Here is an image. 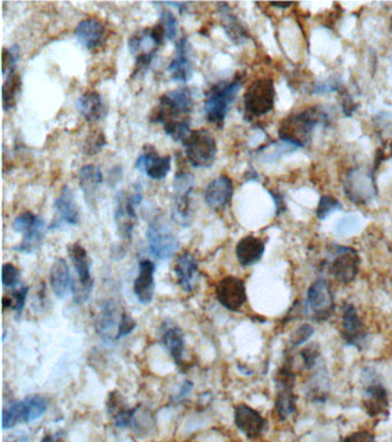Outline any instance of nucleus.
<instances>
[{"label":"nucleus","instance_id":"nucleus-1","mask_svg":"<svg viewBox=\"0 0 392 442\" xmlns=\"http://www.w3.org/2000/svg\"><path fill=\"white\" fill-rule=\"evenodd\" d=\"M194 110V97L189 88H179L168 91L159 98L158 105L153 110L150 119L160 124L174 141H183L190 130V115Z\"/></svg>","mask_w":392,"mask_h":442},{"label":"nucleus","instance_id":"nucleus-2","mask_svg":"<svg viewBox=\"0 0 392 442\" xmlns=\"http://www.w3.org/2000/svg\"><path fill=\"white\" fill-rule=\"evenodd\" d=\"M326 113L317 106L292 112L280 124V140L296 149L306 147L311 142L315 127L326 121Z\"/></svg>","mask_w":392,"mask_h":442},{"label":"nucleus","instance_id":"nucleus-3","mask_svg":"<svg viewBox=\"0 0 392 442\" xmlns=\"http://www.w3.org/2000/svg\"><path fill=\"white\" fill-rule=\"evenodd\" d=\"M297 373L294 367V357L291 350L285 352L281 367L276 371L275 412L281 421H287L297 411L298 396L295 393Z\"/></svg>","mask_w":392,"mask_h":442},{"label":"nucleus","instance_id":"nucleus-4","mask_svg":"<svg viewBox=\"0 0 392 442\" xmlns=\"http://www.w3.org/2000/svg\"><path fill=\"white\" fill-rule=\"evenodd\" d=\"M240 87L242 80L240 78H235L231 81L219 82L211 87L205 100V115L210 124L221 130Z\"/></svg>","mask_w":392,"mask_h":442},{"label":"nucleus","instance_id":"nucleus-5","mask_svg":"<svg viewBox=\"0 0 392 442\" xmlns=\"http://www.w3.org/2000/svg\"><path fill=\"white\" fill-rule=\"evenodd\" d=\"M336 310L335 295L329 280L319 278L312 283L302 303L304 316L315 322H328Z\"/></svg>","mask_w":392,"mask_h":442},{"label":"nucleus","instance_id":"nucleus-6","mask_svg":"<svg viewBox=\"0 0 392 442\" xmlns=\"http://www.w3.org/2000/svg\"><path fill=\"white\" fill-rule=\"evenodd\" d=\"M364 384L362 408L371 419H388L390 402L388 391L382 384L381 376L371 367H365L361 373Z\"/></svg>","mask_w":392,"mask_h":442},{"label":"nucleus","instance_id":"nucleus-7","mask_svg":"<svg viewBox=\"0 0 392 442\" xmlns=\"http://www.w3.org/2000/svg\"><path fill=\"white\" fill-rule=\"evenodd\" d=\"M186 159L195 169H210L216 163L218 145L214 136L206 130L189 132L182 141Z\"/></svg>","mask_w":392,"mask_h":442},{"label":"nucleus","instance_id":"nucleus-8","mask_svg":"<svg viewBox=\"0 0 392 442\" xmlns=\"http://www.w3.org/2000/svg\"><path fill=\"white\" fill-rule=\"evenodd\" d=\"M359 253L356 250L344 246H334L329 258L324 263L327 273L341 285H350L358 277L360 271Z\"/></svg>","mask_w":392,"mask_h":442},{"label":"nucleus","instance_id":"nucleus-9","mask_svg":"<svg viewBox=\"0 0 392 442\" xmlns=\"http://www.w3.org/2000/svg\"><path fill=\"white\" fill-rule=\"evenodd\" d=\"M194 189L195 178L188 172H177L174 178L171 220L181 227H189L192 223L191 196Z\"/></svg>","mask_w":392,"mask_h":442},{"label":"nucleus","instance_id":"nucleus-10","mask_svg":"<svg viewBox=\"0 0 392 442\" xmlns=\"http://www.w3.org/2000/svg\"><path fill=\"white\" fill-rule=\"evenodd\" d=\"M68 256L78 274V280H73L72 292L74 294V301L82 304L90 298L93 289L91 259L85 248L80 243L69 244Z\"/></svg>","mask_w":392,"mask_h":442},{"label":"nucleus","instance_id":"nucleus-11","mask_svg":"<svg viewBox=\"0 0 392 442\" xmlns=\"http://www.w3.org/2000/svg\"><path fill=\"white\" fill-rule=\"evenodd\" d=\"M143 191L139 184H136L132 193L121 191L117 197L114 219L117 223V233L125 241L132 240V232L137 223L136 208L141 204Z\"/></svg>","mask_w":392,"mask_h":442},{"label":"nucleus","instance_id":"nucleus-12","mask_svg":"<svg viewBox=\"0 0 392 442\" xmlns=\"http://www.w3.org/2000/svg\"><path fill=\"white\" fill-rule=\"evenodd\" d=\"M147 238L152 256L159 261L171 258L179 248V240L165 218L156 217L150 221Z\"/></svg>","mask_w":392,"mask_h":442},{"label":"nucleus","instance_id":"nucleus-13","mask_svg":"<svg viewBox=\"0 0 392 442\" xmlns=\"http://www.w3.org/2000/svg\"><path fill=\"white\" fill-rule=\"evenodd\" d=\"M276 91L270 78H258L246 89L243 100L246 113L252 117L268 115L275 104Z\"/></svg>","mask_w":392,"mask_h":442},{"label":"nucleus","instance_id":"nucleus-14","mask_svg":"<svg viewBox=\"0 0 392 442\" xmlns=\"http://www.w3.org/2000/svg\"><path fill=\"white\" fill-rule=\"evenodd\" d=\"M13 228L16 233L23 235L21 243L16 248L18 253H33L42 246L46 234V223L31 211H26L16 217Z\"/></svg>","mask_w":392,"mask_h":442},{"label":"nucleus","instance_id":"nucleus-15","mask_svg":"<svg viewBox=\"0 0 392 442\" xmlns=\"http://www.w3.org/2000/svg\"><path fill=\"white\" fill-rule=\"evenodd\" d=\"M341 335L345 344L354 347L358 352H364L369 342V332L360 318L356 307L345 302L341 311Z\"/></svg>","mask_w":392,"mask_h":442},{"label":"nucleus","instance_id":"nucleus-16","mask_svg":"<svg viewBox=\"0 0 392 442\" xmlns=\"http://www.w3.org/2000/svg\"><path fill=\"white\" fill-rule=\"evenodd\" d=\"M309 374L304 382L306 400L311 404H324L329 399L330 378L324 358H321L314 367L306 370Z\"/></svg>","mask_w":392,"mask_h":442},{"label":"nucleus","instance_id":"nucleus-17","mask_svg":"<svg viewBox=\"0 0 392 442\" xmlns=\"http://www.w3.org/2000/svg\"><path fill=\"white\" fill-rule=\"evenodd\" d=\"M216 300L227 310L237 312L248 301L245 283L240 278L228 275L220 280L216 287Z\"/></svg>","mask_w":392,"mask_h":442},{"label":"nucleus","instance_id":"nucleus-18","mask_svg":"<svg viewBox=\"0 0 392 442\" xmlns=\"http://www.w3.org/2000/svg\"><path fill=\"white\" fill-rule=\"evenodd\" d=\"M344 190L351 202L360 205L369 204L376 195L373 177L360 169H354L347 174Z\"/></svg>","mask_w":392,"mask_h":442},{"label":"nucleus","instance_id":"nucleus-19","mask_svg":"<svg viewBox=\"0 0 392 442\" xmlns=\"http://www.w3.org/2000/svg\"><path fill=\"white\" fill-rule=\"evenodd\" d=\"M171 159L169 156H160L151 145L144 147L143 154L138 157L135 169L144 172L152 180H162L171 171Z\"/></svg>","mask_w":392,"mask_h":442},{"label":"nucleus","instance_id":"nucleus-20","mask_svg":"<svg viewBox=\"0 0 392 442\" xmlns=\"http://www.w3.org/2000/svg\"><path fill=\"white\" fill-rule=\"evenodd\" d=\"M234 195V184L228 175H219L211 181L205 189L204 199L208 208L220 212L231 204Z\"/></svg>","mask_w":392,"mask_h":442},{"label":"nucleus","instance_id":"nucleus-21","mask_svg":"<svg viewBox=\"0 0 392 442\" xmlns=\"http://www.w3.org/2000/svg\"><path fill=\"white\" fill-rule=\"evenodd\" d=\"M234 419L237 428L249 439H257L266 428V419L248 404L235 406Z\"/></svg>","mask_w":392,"mask_h":442},{"label":"nucleus","instance_id":"nucleus-22","mask_svg":"<svg viewBox=\"0 0 392 442\" xmlns=\"http://www.w3.org/2000/svg\"><path fill=\"white\" fill-rule=\"evenodd\" d=\"M78 43L89 51H96L106 41V28L97 19H84L75 28Z\"/></svg>","mask_w":392,"mask_h":442},{"label":"nucleus","instance_id":"nucleus-23","mask_svg":"<svg viewBox=\"0 0 392 442\" xmlns=\"http://www.w3.org/2000/svg\"><path fill=\"white\" fill-rule=\"evenodd\" d=\"M174 272L176 275L177 283L184 292H195L199 281V270L194 255L189 251L181 253L174 265Z\"/></svg>","mask_w":392,"mask_h":442},{"label":"nucleus","instance_id":"nucleus-24","mask_svg":"<svg viewBox=\"0 0 392 442\" xmlns=\"http://www.w3.org/2000/svg\"><path fill=\"white\" fill-rule=\"evenodd\" d=\"M121 316L122 313L119 315V309L113 301L108 300V301L102 302L100 310L97 315L96 322H95L97 333L102 339L105 341L117 340Z\"/></svg>","mask_w":392,"mask_h":442},{"label":"nucleus","instance_id":"nucleus-25","mask_svg":"<svg viewBox=\"0 0 392 442\" xmlns=\"http://www.w3.org/2000/svg\"><path fill=\"white\" fill-rule=\"evenodd\" d=\"M169 75L175 82L186 83L192 76V61L190 57V44L188 38L183 37L175 46V55L168 67Z\"/></svg>","mask_w":392,"mask_h":442},{"label":"nucleus","instance_id":"nucleus-26","mask_svg":"<svg viewBox=\"0 0 392 442\" xmlns=\"http://www.w3.org/2000/svg\"><path fill=\"white\" fill-rule=\"evenodd\" d=\"M154 272L156 266L151 261L144 259L139 262L137 278L134 283V293L136 298L144 305L150 304L154 296Z\"/></svg>","mask_w":392,"mask_h":442},{"label":"nucleus","instance_id":"nucleus-27","mask_svg":"<svg viewBox=\"0 0 392 442\" xmlns=\"http://www.w3.org/2000/svg\"><path fill=\"white\" fill-rule=\"evenodd\" d=\"M102 169L96 165H85L78 172V186L84 199L91 209L97 204L99 189L102 184Z\"/></svg>","mask_w":392,"mask_h":442},{"label":"nucleus","instance_id":"nucleus-28","mask_svg":"<svg viewBox=\"0 0 392 442\" xmlns=\"http://www.w3.org/2000/svg\"><path fill=\"white\" fill-rule=\"evenodd\" d=\"M78 110L87 122H98L107 115V106L97 91L82 93L78 100Z\"/></svg>","mask_w":392,"mask_h":442},{"label":"nucleus","instance_id":"nucleus-29","mask_svg":"<svg viewBox=\"0 0 392 442\" xmlns=\"http://www.w3.org/2000/svg\"><path fill=\"white\" fill-rule=\"evenodd\" d=\"M236 258L243 268H250L260 262L265 253V243L261 238L249 235L236 244Z\"/></svg>","mask_w":392,"mask_h":442},{"label":"nucleus","instance_id":"nucleus-30","mask_svg":"<svg viewBox=\"0 0 392 442\" xmlns=\"http://www.w3.org/2000/svg\"><path fill=\"white\" fill-rule=\"evenodd\" d=\"M54 209L63 223L72 226L80 223V210L75 196L68 186H63L58 199L54 201Z\"/></svg>","mask_w":392,"mask_h":442},{"label":"nucleus","instance_id":"nucleus-31","mask_svg":"<svg viewBox=\"0 0 392 442\" xmlns=\"http://www.w3.org/2000/svg\"><path fill=\"white\" fill-rule=\"evenodd\" d=\"M50 285L52 292L58 298H66V295L72 289L73 279L70 277L68 264L65 259L57 258L52 264Z\"/></svg>","mask_w":392,"mask_h":442},{"label":"nucleus","instance_id":"nucleus-32","mask_svg":"<svg viewBox=\"0 0 392 442\" xmlns=\"http://www.w3.org/2000/svg\"><path fill=\"white\" fill-rule=\"evenodd\" d=\"M161 341L166 349L171 354L174 362L180 365L184 352V335L182 330L176 325L167 326L162 332Z\"/></svg>","mask_w":392,"mask_h":442},{"label":"nucleus","instance_id":"nucleus-33","mask_svg":"<svg viewBox=\"0 0 392 442\" xmlns=\"http://www.w3.org/2000/svg\"><path fill=\"white\" fill-rule=\"evenodd\" d=\"M21 404L22 423H31L41 419L48 410V401L41 395L26 397Z\"/></svg>","mask_w":392,"mask_h":442},{"label":"nucleus","instance_id":"nucleus-34","mask_svg":"<svg viewBox=\"0 0 392 442\" xmlns=\"http://www.w3.org/2000/svg\"><path fill=\"white\" fill-rule=\"evenodd\" d=\"M21 76L14 72L5 78L3 85V106L5 112L11 111L16 107L18 97L21 91Z\"/></svg>","mask_w":392,"mask_h":442},{"label":"nucleus","instance_id":"nucleus-35","mask_svg":"<svg viewBox=\"0 0 392 442\" xmlns=\"http://www.w3.org/2000/svg\"><path fill=\"white\" fill-rule=\"evenodd\" d=\"M222 16L225 18V31L227 33L229 38L236 44H242L245 42L246 39L249 38L248 33H246L245 29L240 26V22L237 21V19L234 16H231V12L227 11H222Z\"/></svg>","mask_w":392,"mask_h":442},{"label":"nucleus","instance_id":"nucleus-36","mask_svg":"<svg viewBox=\"0 0 392 442\" xmlns=\"http://www.w3.org/2000/svg\"><path fill=\"white\" fill-rule=\"evenodd\" d=\"M28 292L29 288L27 286H22L21 288L16 289L14 292L7 295L3 298L4 307L11 309L21 313L23 310L24 304L27 301Z\"/></svg>","mask_w":392,"mask_h":442},{"label":"nucleus","instance_id":"nucleus-37","mask_svg":"<svg viewBox=\"0 0 392 442\" xmlns=\"http://www.w3.org/2000/svg\"><path fill=\"white\" fill-rule=\"evenodd\" d=\"M341 210V203L339 199H336L332 196H322L317 205V217L320 220H324L329 217L330 214H334L336 211Z\"/></svg>","mask_w":392,"mask_h":442},{"label":"nucleus","instance_id":"nucleus-38","mask_svg":"<svg viewBox=\"0 0 392 442\" xmlns=\"http://www.w3.org/2000/svg\"><path fill=\"white\" fill-rule=\"evenodd\" d=\"M313 335H314V327L311 324H302L294 333L291 334L290 341H289L291 349L302 346L304 343L311 340Z\"/></svg>","mask_w":392,"mask_h":442},{"label":"nucleus","instance_id":"nucleus-39","mask_svg":"<svg viewBox=\"0 0 392 442\" xmlns=\"http://www.w3.org/2000/svg\"><path fill=\"white\" fill-rule=\"evenodd\" d=\"M22 421L21 404L16 402L5 408L3 412V428H12Z\"/></svg>","mask_w":392,"mask_h":442},{"label":"nucleus","instance_id":"nucleus-40","mask_svg":"<svg viewBox=\"0 0 392 442\" xmlns=\"http://www.w3.org/2000/svg\"><path fill=\"white\" fill-rule=\"evenodd\" d=\"M159 22L162 24V27L165 29L166 38L171 41L176 37L179 22H177L176 16H174L171 11H166V9L162 11Z\"/></svg>","mask_w":392,"mask_h":442},{"label":"nucleus","instance_id":"nucleus-41","mask_svg":"<svg viewBox=\"0 0 392 442\" xmlns=\"http://www.w3.org/2000/svg\"><path fill=\"white\" fill-rule=\"evenodd\" d=\"M18 48H5L3 50V75L6 78L9 74L16 72V63L18 60Z\"/></svg>","mask_w":392,"mask_h":442},{"label":"nucleus","instance_id":"nucleus-42","mask_svg":"<svg viewBox=\"0 0 392 442\" xmlns=\"http://www.w3.org/2000/svg\"><path fill=\"white\" fill-rule=\"evenodd\" d=\"M20 280V271L18 268L13 264H4L3 272H1V281L5 288H14L18 286Z\"/></svg>","mask_w":392,"mask_h":442},{"label":"nucleus","instance_id":"nucleus-43","mask_svg":"<svg viewBox=\"0 0 392 442\" xmlns=\"http://www.w3.org/2000/svg\"><path fill=\"white\" fill-rule=\"evenodd\" d=\"M105 145V136L102 132H98L96 134H92V137H88L84 151L89 156H93V154H98L99 151L102 150V147Z\"/></svg>","mask_w":392,"mask_h":442},{"label":"nucleus","instance_id":"nucleus-44","mask_svg":"<svg viewBox=\"0 0 392 442\" xmlns=\"http://www.w3.org/2000/svg\"><path fill=\"white\" fill-rule=\"evenodd\" d=\"M136 327V322L134 320L129 313L122 312L121 316L120 324H119V330H117V340L121 337H126L128 334L132 333Z\"/></svg>","mask_w":392,"mask_h":442},{"label":"nucleus","instance_id":"nucleus-45","mask_svg":"<svg viewBox=\"0 0 392 442\" xmlns=\"http://www.w3.org/2000/svg\"><path fill=\"white\" fill-rule=\"evenodd\" d=\"M339 442H376L374 434L367 430L356 431L345 436Z\"/></svg>","mask_w":392,"mask_h":442},{"label":"nucleus","instance_id":"nucleus-46","mask_svg":"<svg viewBox=\"0 0 392 442\" xmlns=\"http://www.w3.org/2000/svg\"><path fill=\"white\" fill-rule=\"evenodd\" d=\"M359 227V221L354 217H346L341 219L337 225V232L341 234H347V233L354 232Z\"/></svg>","mask_w":392,"mask_h":442},{"label":"nucleus","instance_id":"nucleus-47","mask_svg":"<svg viewBox=\"0 0 392 442\" xmlns=\"http://www.w3.org/2000/svg\"><path fill=\"white\" fill-rule=\"evenodd\" d=\"M270 195L274 197V201H275L276 205V214H277V216H279V214H281L282 212L285 211V201H283V199H282L281 195H275V194H270Z\"/></svg>","mask_w":392,"mask_h":442},{"label":"nucleus","instance_id":"nucleus-48","mask_svg":"<svg viewBox=\"0 0 392 442\" xmlns=\"http://www.w3.org/2000/svg\"><path fill=\"white\" fill-rule=\"evenodd\" d=\"M292 4L287 3V4H272V6L280 7V9H287V7H290Z\"/></svg>","mask_w":392,"mask_h":442}]
</instances>
